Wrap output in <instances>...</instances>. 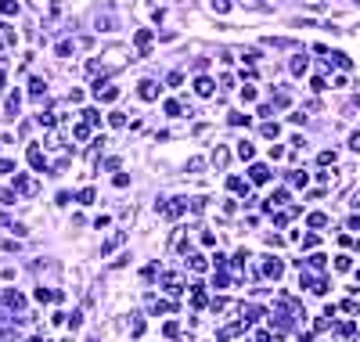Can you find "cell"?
I'll list each match as a JSON object with an SVG mask.
<instances>
[{"label": "cell", "mask_w": 360, "mask_h": 342, "mask_svg": "<svg viewBox=\"0 0 360 342\" xmlns=\"http://www.w3.org/2000/svg\"><path fill=\"white\" fill-rule=\"evenodd\" d=\"M36 191H40V184H36V177H29V173H15V195H25V198H33Z\"/></svg>", "instance_id": "cell-1"}, {"label": "cell", "mask_w": 360, "mask_h": 342, "mask_svg": "<svg viewBox=\"0 0 360 342\" xmlns=\"http://www.w3.org/2000/svg\"><path fill=\"white\" fill-rule=\"evenodd\" d=\"M94 97L105 101V105H112L119 97V87H112V83H105V79H94Z\"/></svg>", "instance_id": "cell-2"}, {"label": "cell", "mask_w": 360, "mask_h": 342, "mask_svg": "<svg viewBox=\"0 0 360 342\" xmlns=\"http://www.w3.org/2000/svg\"><path fill=\"white\" fill-rule=\"evenodd\" d=\"M25 155H29V166H33L36 173H47V155H43L40 144H29V152H25Z\"/></svg>", "instance_id": "cell-3"}, {"label": "cell", "mask_w": 360, "mask_h": 342, "mask_svg": "<svg viewBox=\"0 0 360 342\" xmlns=\"http://www.w3.org/2000/svg\"><path fill=\"white\" fill-rule=\"evenodd\" d=\"M159 83H155V79H141V83H137V97H141V101H155V97H159Z\"/></svg>", "instance_id": "cell-4"}, {"label": "cell", "mask_w": 360, "mask_h": 342, "mask_svg": "<svg viewBox=\"0 0 360 342\" xmlns=\"http://www.w3.org/2000/svg\"><path fill=\"white\" fill-rule=\"evenodd\" d=\"M274 173H270V166H263V162H256V166H248V180L252 184H266Z\"/></svg>", "instance_id": "cell-5"}, {"label": "cell", "mask_w": 360, "mask_h": 342, "mask_svg": "<svg viewBox=\"0 0 360 342\" xmlns=\"http://www.w3.org/2000/svg\"><path fill=\"white\" fill-rule=\"evenodd\" d=\"M263 274H266V277H274V281H278V277L284 274V263L278 260V256H266V260H263Z\"/></svg>", "instance_id": "cell-6"}, {"label": "cell", "mask_w": 360, "mask_h": 342, "mask_svg": "<svg viewBox=\"0 0 360 342\" xmlns=\"http://www.w3.org/2000/svg\"><path fill=\"white\" fill-rule=\"evenodd\" d=\"M195 94H198V97H213V94H216V83L209 79V76H198V79H195Z\"/></svg>", "instance_id": "cell-7"}, {"label": "cell", "mask_w": 360, "mask_h": 342, "mask_svg": "<svg viewBox=\"0 0 360 342\" xmlns=\"http://www.w3.org/2000/svg\"><path fill=\"white\" fill-rule=\"evenodd\" d=\"M133 43H137V54L144 58V54L152 51V33H148V29H137V33H133Z\"/></svg>", "instance_id": "cell-8"}, {"label": "cell", "mask_w": 360, "mask_h": 342, "mask_svg": "<svg viewBox=\"0 0 360 342\" xmlns=\"http://www.w3.org/2000/svg\"><path fill=\"white\" fill-rule=\"evenodd\" d=\"M162 288L170 292V295H180V292H184V281H180V274H166V277H162Z\"/></svg>", "instance_id": "cell-9"}, {"label": "cell", "mask_w": 360, "mask_h": 342, "mask_svg": "<svg viewBox=\"0 0 360 342\" xmlns=\"http://www.w3.org/2000/svg\"><path fill=\"white\" fill-rule=\"evenodd\" d=\"M123 242H126V230H115V234L108 238L105 245H101V256H108V252H112V248H119V245H123Z\"/></svg>", "instance_id": "cell-10"}, {"label": "cell", "mask_w": 360, "mask_h": 342, "mask_svg": "<svg viewBox=\"0 0 360 342\" xmlns=\"http://www.w3.org/2000/svg\"><path fill=\"white\" fill-rule=\"evenodd\" d=\"M209 295H206V285H191V306H206Z\"/></svg>", "instance_id": "cell-11"}, {"label": "cell", "mask_w": 360, "mask_h": 342, "mask_svg": "<svg viewBox=\"0 0 360 342\" xmlns=\"http://www.w3.org/2000/svg\"><path fill=\"white\" fill-rule=\"evenodd\" d=\"M227 162H230V152H227L224 144H216V152H213V166H216V170H227Z\"/></svg>", "instance_id": "cell-12"}, {"label": "cell", "mask_w": 360, "mask_h": 342, "mask_svg": "<svg viewBox=\"0 0 360 342\" xmlns=\"http://www.w3.org/2000/svg\"><path fill=\"white\" fill-rule=\"evenodd\" d=\"M284 202H288V191L278 188V191H270V198H266V209H278V206H284Z\"/></svg>", "instance_id": "cell-13"}, {"label": "cell", "mask_w": 360, "mask_h": 342, "mask_svg": "<svg viewBox=\"0 0 360 342\" xmlns=\"http://www.w3.org/2000/svg\"><path fill=\"white\" fill-rule=\"evenodd\" d=\"M4 303H7V306H15V310H22V306H25V299H22L15 288H7V292H4Z\"/></svg>", "instance_id": "cell-14"}, {"label": "cell", "mask_w": 360, "mask_h": 342, "mask_svg": "<svg viewBox=\"0 0 360 342\" xmlns=\"http://www.w3.org/2000/svg\"><path fill=\"white\" fill-rule=\"evenodd\" d=\"M170 216H184V209H188V198H173V206H162Z\"/></svg>", "instance_id": "cell-15"}, {"label": "cell", "mask_w": 360, "mask_h": 342, "mask_svg": "<svg viewBox=\"0 0 360 342\" xmlns=\"http://www.w3.org/2000/svg\"><path fill=\"white\" fill-rule=\"evenodd\" d=\"M306 65H310V61H306V58H303V54H295V58H292V65H288V69H292V76H303V72H306Z\"/></svg>", "instance_id": "cell-16"}, {"label": "cell", "mask_w": 360, "mask_h": 342, "mask_svg": "<svg viewBox=\"0 0 360 342\" xmlns=\"http://www.w3.org/2000/svg\"><path fill=\"white\" fill-rule=\"evenodd\" d=\"M234 152H238V159H242V162H248V159H252V155H256V148L248 144V141H242V144L234 148Z\"/></svg>", "instance_id": "cell-17"}, {"label": "cell", "mask_w": 360, "mask_h": 342, "mask_svg": "<svg viewBox=\"0 0 360 342\" xmlns=\"http://www.w3.org/2000/svg\"><path fill=\"white\" fill-rule=\"evenodd\" d=\"M188 266H191V270H195V274H202V270H206V256L191 252V256H188Z\"/></svg>", "instance_id": "cell-18"}, {"label": "cell", "mask_w": 360, "mask_h": 342, "mask_svg": "<svg viewBox=\"0 0 360 342\" xmlns=\"http://www.w3.org/2000/svg\"><path fill=\"white\" fill-rule=\"evenodd\" d=\"M227 188H230V191H238V195H248V184H245L242 177H227Z\"/></svg>", "instance_id": "cell-19"}, {"label": "cell", "mask_w": 360, "mask_h": 342, "mask_svg": "<svg viewBox=\"0 0 360 342\" xmlns=\"http://www.w3.org/2000/svg\"><path fill=\"white\" fill-rule=\"evenodd\" d=\"M43 90H47V83H43V79H33V83H29V97H33V101H40Z\"/></svg>", "instance_id": "cell-20"}, {"label": "cell", "mask_w": 360, "mask_h": 342, "mask_svg": "<svg viewBox=\"0 0 360 342\" xmlns=\"http://www.w3.org/2000/svg\"><path fill=\"white\" fill-rule=\"evenodd\" d=\"M18 105H22V94L15 90V94L7 97V119H15V115H18Z\"/></svg>", "instance_id": "cell-21"}, {"label": "cell", "mask_w": 360, "mask_h": 342, "mask_svg": "<svg viewBox=\"0 0 360 342\" xmlns=\"http://www.w3.org/2000/svg\"><path fill=\"white\" fill-rule=\"evenodd\" d=\"M260 133H263V137H270V141H278V137H281V126H278V123H263V126H260Z\"/></svg>", "instance_id": "cell-22"}, {"label": "cell", "mask_w": 360, "mask_h": 342, "mask_svg": "<svg viewBox=\"0 0 360 342\" xmlns=\"http://www.w3.org/2000/svg\"><path fill=\"white\" fill-rule=\"evenodd\" d=\"M130 335H133V339H141V335H144V317H141V313H133V321H130Z\"/></svg>", "instance_id": "cell-23"}, {"label": "cell", "mask_w": 360, "mask_h": 342, "mask_svg": "<svg viewBox=\"0 0 360 342\" xmlns=\"http://www.w3.org/2000/svg\"><path fill=\"white\" fill-rule=\"evenodd\" d=\"M94 198H97V195H94V188H83L79 195H76V202H79V206H94Z\"/></svg>", "instance_id": "cell-24"}, {"label": "cell", "mask_w": 360, "mask_h": 342, "mask_svg": "<svg viewBox=\"0 0 360 342\" xmlns=\"http://www.w3.org/2000/svg\"><path fill=\"white\" fill-rule=\"evenodd\" d=\"M72 137H76V141H87V137H90V123H76V126H72Z\"/></svg>", "instance_id": "cell-25"}, {"label": "cell", "mask_w": 360, "mask_h": 342, "mask_svg": "<svg viewBox=\"0 0 360 342\" xmlns=\"http://www.w3.org/2000/svg\"><path fill=\"white\" fill-rule=\"evenodd\" d=\"M306 263L313 266V270H324V263H328V256H324V252H313V256H310V260H306Z\"/></svg>", "instance_id": "cell-26"}, {"label": "cell", "mask_w": 360, "mask_h": 342, "mask_svg": "<svg viewBox=\"0 0 360 342\" xmlns=\"http://www.w3.org/2000/svg\"><path fill=\"white\" fill-rule=\"evenodd\" d=\"M0 15H18V0H0Z\"/></svg>", "instance_id": "cell-27"}, {"label": "cell", "mask_w": 360, "mask_h": 342, "mask_svg": "<svg viewBox=\"0 0 360 342\" xmlns=\"http://www.w3.org/2000/svg\"><path fill=\"white\" fill-rule=\"evenodd\" d=\"M238 54H242V58L248 61V65H256V61H260V51H256V47H242Z\"/></svg>", "instance_id": "cell-28"}, {"label": "cell", "mask_w": 360, "mask_h": 342, "mask_svg": "<svg viewBox=\"0 0 360 342\" xmlns=\"http://www.w3.org/2000/svg\"><path fill=\"white\" fill-rule=\"evenodd\" d=\"M83 123H90V126H101V112H97V108H87V112H83Z\"/></svg>", "instance_id": "cell-29"}, {"label": "cell", "mask_w": 360, "mask_h": 342, "mask_svg": "<svg viewBox=\"0 0 360 342\" xmlns=\"http://www.w3.org/2000/svg\"><path fill=\"white\" fill-rule=\"evenodd\" d=\"M36 123H40V126H54V123H58V115H54L51 108H47V112H40V115H36Z\"/></svg>", "instance_id": "cell-30"}, {"label": "cell", "mask_w": 360, "mask_h": 342, "mask_svg": "<svg viewBox=\"0 0 360 342\" xmlns=\"http://www.w3.org/2000/svg\"><path fill=\"white\" fill-rule=\"evenodd\" d=\"M0 43H4V47H11V43H15V33L7 29L4 22H0Z\"/></svg>", "instance_id": "cell-31"}, {"label": "cell", "mask_w": 360, "mask_h": 342, "mask_svg": "<svg viewBox=\"0 0 360 342\" xmlns=\"http://www.w3.org/2000/svg\"><path fill=\"white\" fill-rule=\"evenodd\" d=\"M288 180H292V184H299V188H306V180H310V177H306L303 170H292V173H288Z\"/></svg>", "instance_id": "cell-32"}, {"label": "cell", "mask_w": 360, "mask_h": 342, "mask_svg": "<svg viewBox=\"0 0 360 342\" xmlns=\"http://www.w3.org/2000/svg\"><path fill=\"white\" fill-rule=\"evenodd\" d=\"M227 123H230V126H248V115H245V112H230Z\"/></svg>", "instance_id": "cell-33"}, {"label": "cell", "mask_w": 360, "mask_h": 342, "mask_svg": "<svg viewBox=\"0 0 360 342\" xmlns=\"http://www.w3.org/2000/svg\"><path fill=\"white\" fill-rule=\"evenodd\" d=\"M310 227H328V216L324 212H310Z\"/></svg>", "instance_id": "cell-34"}, {"label": "cell", "mask_w": 360, "mask_h": 342, "mask_svg": "<svg viewBox=\"0 0 360 342\" xmlns=\"http://www.w3.org/2000/svg\"><path fill=\"white\" fill-rule=\"evenodd\" d=\"M328 61H335V65H339V69H349V58H346V54H342V51H335V54H331V58H328Z\"/></svg>", "instance_id": "cell-35"}, {"label": "cell", "mask_w": 360, "mask_h": 342, "mask_svg": "<svg viewBox=\"0 0 360 342\" xmlns=\"http://www.w3.org/2000/svg\"><path fill=\"white\" fill-rule=\"evenodd\" d=\"M335 159H339L335 152H321V155H317V162H321V166H335Z\"/></svg>", "instance_id": "cell-36"}, {"label": "cell", "mask_w": 360, "mask_h": 342, "mask_svg": "<svg viewBox=\"0 0 360 342\" xmlns=\"http://www.w3.org/2000/svg\"><path fill=\"white\" fill-rule=\"evenodd\" d=\"M162 108H166V115H180V112H184V108H180V101H166Z\"/></svg>", "instance_id": "cell-37"}, {"label": "cell", "mask_w": 360, "mask_h": 342, "mask_svg": "<svg viewBox=\"0 0 360 342\" xmlns=\"http://www.w3.org/2000/svg\"><path fill=\"white\" fill-rule=\"evenodd\" d=\"M0 173H4V177H15V162L11 159H0Z\"/></svg>", "instance_id": "cell-38"}, {"label": "cell", "mask_w": 360, "mask_h": 342, "mask_svg": "<svg viewBox=\"0 0 360 342\" xmlns=\"http://www.w3.org/2000/svg\"><path fill=\"white\" fill-rule=\"evenodd\" d=\"M349 266H353L349 256H335V270H349Z\"/></svg>", "instance_id": "cell-39"}, {"label": "cell", "mask_w": 360, "mask_h": 342, "mask_svg": "<svg viewBox=\"0 0 360 342\" xmlns=\"http://www.w3.org/2000/svg\"><path fill=\"white\" fill-rule=\"evenodd\" d=\"M242 101H245V105H252V101H256V87H242Z\"/></svg>", "instance_id": "cell-40"}, {"label": "cell", "mask_w": 360, "mask_h": 342, "mask_svg": "<svg viewBox=\"0 0 360 342\" xmlns=\"http://www.w3.org/2000/svg\"><path fill=\"white\" fill-rule=\"evenodd\" d=\"M108 123H112V126H126V112H112V115H108Z\"/></svg>", "instance_id": "cell-41"}, {"label": "cell", "mask_w": 360, "mask_h": 342, "mask_svg": "<svg viewBox=\"0 0 360 342\" xmlns=\"http://www.w3.org/2000/svg\"><path fill=\"white\" fill-rule=\"evenodd\" d=\"M213 11H220V15H227V11H230V0H213Z\"/></svg>", "instance_id": "cell-42"}, {"label": "cell", "mask_w": 360, "mask_h": 342, "mask_svg": "<svg viewBox=\"0 0 360 342\" xmlns=\"http://www.w3.org/2000/svg\"><path fill=\"white\" fill-rule=\"evenodd\" d=\"M248 260H252V256H248V252H245V248H238V252H234V263H238V266H245Z\"/></svg>", "instance_id": "cell-43"}, {"label": "cell", "mask_w": 360, "mask_h": 342, "mask_svg": "<svg viewBox=\"0 0 360 342\" xmlns=\"http://www.w3.org/2000/svg\"><path fill=\"white\" fill-rule=\"evenodd\" d=\"M310 90H317V94H321V90H328V83L321 79V76H313V79H310Z\"/></svg>", "instance_id": "cell-44"}, {"label": "cell", "mask_w": 360, "mask_h": 342, "mask_svg": "<svg viewBox=\"0 0 360 342\" xmlns=\"http://www.w3.org/2000/svg\"><path fill=\"white\" fill-rule=\"evenodd\" d=\"M65 324H69V328H72V331H76V328H79V324H83V313H79V310H76V313H72V317H69V321H65Z\"/></svg>", "instance_id": "cell-45"}, {"label": "cell", "mask_w": 360, "mask_h": 342, "mask_svg": "<svg viewBox=\"0 0 360 342\" xmlns=\"http://www.w3.org/2000/svg\"><path fill=\"white\" fill-rule=\"evenodd\" d=\"M15 202H18V198L11 195V191H0V206H15Z\"/></svg>", "instance_id": "cell-46"}, {"label": "cell", "mask_w": 360, "mask_h": 342, "mask_svg": "<svg viewBox=\"0 0 360 342\" xmlns=\"http://www.w3.org/2000/svg\"><path fill=\"white\" fill-rule=\"evenodd\" d=\"M155 274H159V263H148V266H144V281H152Z\"/></svg>", "instance_id": "cell-47"}, {"label": "cell", "mask_w": 360, "mask_h": 342, "mask_svg": "<svg viewBox=\"0 0 360 342\" xmlns=\"http://www.w3.org/2000/svg\"><path fill=\"white\" fill-rule=\"evenodd\" d=\"M166 83H170V87H180V83H184V72H170V79H166Z\"/></svg>", "instance_id": "cell-48"}, {"label": "cell", "mask_w": 360, "mask_h": 342, "mask_svg": "<svg viewBox=\"0 0 360 342\" xmlns=\"http://www.w3.org/2000/svg\"><path fill=\"white\" fill-rule=\"evenodd\" d=\"M58 54H61V58H69V54H72V43L61 40V43H58Z\"/></svg>", "instance_id": "cell-49"}, {"label": "cell", "mask_w": 360, "mask_h": 342, "mask_svg": "<svg viewBox=\"0 0 360 342\" xmlns=\"http://www.w3.org/2000/svg\"><path fill=\"white\" fill-rule=\"evenodd\" d=\"M166 335H170V339L180 335V324H177V321H170V324H166Z\"/></svg>", "instance_id": "cell-50"}, {"label": "cell", "mask_w": 360, "mask_h": 342, "mask_svg": "<svg viewBox=\"0 0 360 342\" xmlns=\"http://www.w3.org/2000/svg\"><path fill=\"white\" fill-rule=\"evenodd\" d=\"M349 148H353V152H360V130H357V133H349Z\"/></svg>", "instance_id": "cell-51"}, {"label": "cell", "mask_w": 360, "mask_h": 342, "mask_svg": "<svg viewBox=\"0 0 360 342\" xmlns=\"http://www.w3.org/2000/svg\"><path fill=\"white\" fill-rule=\"evenodd\" d=\"M252 342H270V331H256V335H252Z\"/></svg>", "instance_id": "cell-52"}, {"label": "cell", "mask_w": 360, "mask_h": 342, "mask_svg": "<svg viewBox=\"0 0 360 342\" xmlns=\"http://www.w3.org/2000/svg\"><path fill=\"white\" fill-rule=\"evenodd\" d=\"M349 206H353V209H360V191H353V198H349Z\"/></svg>", "instance_id": "cell-53"}, {"label": "cell", "mask_w": 360, "mask_h": 342, "mask_svg": "<svg viewBox=\"0 0 360 342\" xmlns=\"http://www.w3.org/2000/svg\"><path fill=\"white\" fill-rule=\"evenodd\" d=\"M349 230H360V212H357L353 220H349Z\"/></svg>", "instance_id": "cell-54"}, {"label": "cell", "mask_w": 360, "mask_h": 342, "mask_svg": "<svg viewBox=\"0 0 360 342\" xmlns=\"http://www.w3.org/2000/svg\"><path fill=\"white\" fill-rule=\"evenodd\" d=\"M0 87H4V61H0Z\"/></svg>", "instance_id": "cell-55"}, {"label": "cell", "mask_w": 360, "mask_h": 342, "mask_svg": "<svg viewBox=\"0 0 360 342\" xmlns=\"http://www.w3.org/2000/svg\"><path fill=\"white\" fill-rule=\"evenodd\" d=\"M357 4H360V0H357Z\"/></svg>", "instance_id": "cell-56"}, {"label": "cell", "mask_w": 360, "mask_h": 342, "mask_svg": "<svg viewBox=\"0 0 360 342\" xmlns=\"http://www.w3.org/2000/svg\"><path fill=\"white\" fill-rule=\"evenodd\" d=\"M357 105H360V101H357Z\"/></svg>", "instance_id": "cell-57"}]
</instances>
